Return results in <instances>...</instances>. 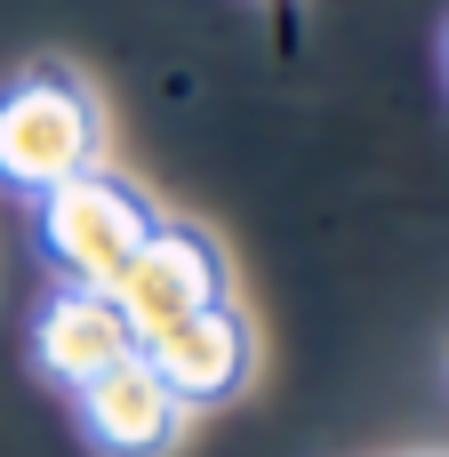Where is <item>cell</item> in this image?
Returning a JSON list of instances; mask_svg holds the SVG:
<instances>
[{
	"label": "cell",
	"mask_w": 449,
	"mask_h": 457,
	"mask_svg": "<svg viewBox=\"0 0 449 457\" xmlns=\"http://www.w3.org/2000/svg\"><path fill=\"white\" fill-rule=\"evenodd\" d=\"M104 169V96L80 64L32 56L0 80V185L40 201L64 177Z\"/></svg>",
	"instance_id": "1"
},
{
	"label": "cell",
	"mask_w": 449,
	"mask_h": 457,
	"mask_svg": "<svg viewBox=\"0 0 449 457\" xmlns=\"http://www.w3.org/2000/svg\"><path fill=\"white\" fill-rule=\"evenodd\" d=\"M161 209L112 177V169H88V177H64L56 193L32 201V241H40V265L72 289H112L129 273V257L153 241Z\"/></svg>",
	"instance_id": "2"
},
{
	"label": "cell",
	"mask_w": 449,
	"mask_h": 457,
	"mask_svg": "<svg viewBox=\"0 0 449 457\" xmlns=\"http://www.w3.org/2000/svg\"><path fill=\"white\" fill-rule=\"evenodd\" d=\"M225 297H233V265H225L217 233H201V225H185V217H161L153 241H145V249L129 257V273L112 281V305L129 313L137 337H153V329L201 313V305H225Z\"/></svg>",
	"instance_id": "3"
},
{
	"label": "cell",
	"mask_w": 449,
	"mask_h": 457,
	"mask_svg": "<svg viewBox=\"0 0 449 457\" xmlns=\"http://www.w3.org/2000/svg\"><path fill=\"white\" fill-rule=\"evenodd\" d=\"M137 353L161 370V386L185 402V410H225V402H241L249 394V378H257V329H249V313L225 297V305H201V313H185V321H169V329H153V337H137Z\"/></svg>",
	"instance_id": "4"
},
{
	"label": "cell",
	"mask_w": 449,
	"mask_h": 457,
	"mask_svg": "<svg viewBox=\"0 0 449 457\" xmlns=\"http://www.w3.org/2000/svg\"><path fill=\"white\" fill-rule=\"evenodd\" d=\"M64 402H72V426L96 457H177V442L193 434V410L161 386V370L145 353L112 361L104 378H88Z\"/></svg>",
	"instance_id": "5"
},
{
	"label": "cell",
	"mask_w": 449,
	"mask_h": 457,
	"mask_svg": "<svg viewBox=\"0 0 449 457\" xmlns=\"http://www.w3.org/2000/svg\"><path fill=\"white\" fill-rule=\"evenodd\" d=\"M137 353V329L129 313L112 305V289H72L56 281L32 313V370L56 386V394H80L88 378H104L112 361Z\"/></svg>",
	"instance_id": "6"
}]
</instances>
